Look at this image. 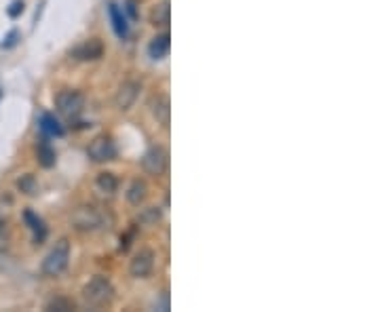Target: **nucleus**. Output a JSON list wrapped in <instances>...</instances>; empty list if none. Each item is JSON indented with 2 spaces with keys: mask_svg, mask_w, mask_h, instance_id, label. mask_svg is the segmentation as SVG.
<instances>
[{
  "mask_svg": "<svg viewBox=\"0 0 380 312\" xmlns=\"http://www.w3.org/2000/svg\"><path fill=\"white\" fill-rule=\"evenodd\" d=\"M114 285L106 276H93V279L83 287V302L89 308H106L114 300Z\"/></svg>",
  "mask_w": 380,
  "mask_h": 312,
  "instance_id": "1",
  "label": "nucleus"
},
{
  "mask_svg": "<svg viewBox=\"0 0 380 312\" xmlns=\"http://www.w3.org/2000/svg\"><path fill=\"white\" fill-rule=\"evenodd\" d=\"M68 262H70V240L59 238L43 262V274L51 276V279L53 276H59L68 268Z\"/></svg>",
  "mask_w": 380,
  "mask_h": 312,
  "instance_id": "2",
  "label": "nucleus"
},
{
  "mask_svg": "<svg viewBox=\"0 0 380 312\" xmlns=\"http://www.w3.org/2000/svg\"><path fill=\"white\" fill-rule=\"evenodd\" d=\"M55 106L61 116H66L68 121H77L85 110V95L74 89H63L55 97Z\"/></svg>",
  "mask_w": 380,
  "mask_h": 312,
  "instance_id": "3",
  "label": "nucleus"
},
{
  "mask_svg": "<svg viewBox=\"0 0 380 312\" xmlns=\"http://www.w3.org/2000/svg\"><path fill=\"white\" fill-rule=\"evenodd\" d=\"M142 167H144V171L148 173V176L161 178L163 173L167 171V167H169V154H167V150L161 148V146L148 148L146 154H144V158H142Z\"/></svg>",
  "mask_w": 380,
  "mask_h": 312,
  "instance_id": "4",
  "label": "nucleus"
},
{
  "mask_svg": "<svg viewBox=\"0 0 380 312\" xmlns=\"http://www.w3.org/2000/svg\"><path fill=\"white\" fill-rule=\"evenodd\" d=\"M70 222H72V226L79 232H93V230H97L101 226V216H99L97 209H93V207L83 205L72 214Z\"/></svg>",
  "mask_w": 380,
  "mask_h": 312,
  "instance_id": "5",
  "label": "nucleus"
},
{
  "mask_svg": "<svg viewBox=\"0 0 380 312\" xmlns=\"http://www.w3.org/2000/svg\"><path fill=\"white\" fill-rule=\"evenodd\" d=\"M87 154L95 163H108V160H114L117 158V146H114V142L110 140V137L99 135V137H95V140L89 144Z\"/></svg>",
  "mask_w": 380,
  "mask_h": 312,
  "instance_id": "6",
  "label": "nucleus"
},
{
  "mask_svg": "<svg viewBox=\"0 0 380 312\" xmlns=\"http://www.w3.org/2000/svg\"><path fill=\"white\" fill-rule=\"evenodd\" d=\"M154 251L152 249H142L133 256V260L129 262V274L133 279H146L150 276V272L154 270Z\"/></svg>",
  "mask_w": 380,
  "mask_h": 312,
  "instance_id": "7",
  "label": "nucleus"
},
{
  "mask_svg": "<svg viewBox=\"0 0 380 312\" xmlns=\"http://www.w3.org/2000/svg\"><path fill=\"white\" fill-rule=\"evenodd\" d=\"M140 91H142V85L137 81H125L119 89H117V95H114V106L121 110V112H127L133 108V103L140 97Z\"/></svg>",
  "mask_w": 380,
  "mask_h": 312,
  "instance_id": "8",
  "label": "nucleus"
},
{
  "mask_svg": "<svg viewBox=\"0 0 380 312\" xmlns=\"http://www.w3.org/2000/svg\"><path fill=\"white\" fill-rule=\"evenodd\" d=\"M70 55L79 61H95L103 55V43L99 39H89L81 43L77 49H72Z\"/></svg>",
  "mask_w": 380,
  "mask_h": 312,
  "instance_id": "9",
  "label": "nucleus"
},
{
  "mask_svg": "<svg viewBox=\"0 0 380 312\" xmlns=\"http://www.w3.org/2000/svg\"><path fill=\"white\" fill-rule=\"evenodd\" d=\"M150 112L154 116V121L167 129L169 123H171V103H169V97L167 95H154L150 99Z\"/></svg>",
  "mask_w": 380,
  "mask_h": 312,
  "instance_id": "10",
  "label": "nucleus"
},
{
  "mask_svg": "<svg viewBox=\"0 0 380 312\" xmlns=\"http://www.w3.org/2000/svg\"><path fill=\"white\" fill-rule=\"evenodd\" d=\"M23 220H26V224H28V228L32 230V234H34V242H43L45 238H47V226H45V222H43V218H39L34 211H26L23 214Z\"/></svg>",
  "mask_w": 380,
  "mask_h": 312,
  "instance_id": "11",
  "label": "nucleus"
},
{
  "mask_svg": "<svg viewBox=\"0 0 380 312\" xmlns=\"http://www.w3.org/2000/svg\"><path fill=\"white\" fill-rule=\"evenodd\" d=\"M171 21V3L169 0H161V3L150 11V23L154 28H167Z\"/></svg>",
  "mask_w": 380,
  "mask_h": 312,
  "instance_id": "12",
  "label": "nucleus"
},
{
  "mask_svg": "<svg viewBox=\"0 0 380 312\" xmlns=\"http://www.w3.org/2000/svg\"><path fill=\"white\" fill-rule=\"evenodd\" d=\"M169 47H171V39H169L167 32H163V34H157V37L150 41L148 53H150L152 59H163L169 53Z\"/></svg>",
  "mask_w": 380,
  "mask_h": 312,
  "instance_id": "13",
  "label": "nucleus"
},
{
  "mask_svg": "<svg viewBox=\"0 0 380 312\" xmlns=\"http://www.w3.org/2000/svg\"><path fill=\"white\" fill-rule=\"evenodd\" d=\"M95 186H97V190H99V192H103V194H108V196H110V194H114V192L119 190V180H117L114 173L103 171V173H99V176H97Z\"/></svg>",
  "mask_w": 380,
  "mask_h": 312,
  "instance_id": "14",
  "label": "nucleus"
},
{
  "mask_svg": "<svg viewBox=\"0 0 380 312\" xmlns=\"http://www.w3.org/2000/svg\"><path fill=\"white\" fill-rule=\"evenodd\" d=\"M146 196H148V186H146V182H142V180H133L131 186H129V190H127V200H129L131 205H142V202L146 200Z\"/></svg>",
  "mask_w": 380,
  "mask_h": 312,
  "instance_id": "15",
  "label": "nucleus"
},
{
  "mask_svg": "<svg viewBox=\"0 0 380 312\" xmlns=\"http://www.w3.org/2000/svg\"><path fill=\"white\" fill-rule=\"evenodd\" d=\"M108 13H110V17H112V25H114V32L119 34L121 39H125L127 34H129V25H127V19H125V15H123V11L112 3L110 7H108Z\"/></svg>",
  "mask_w": 380,
  "mask_h": 312,
  "instance_id": "16",
  "label": "nucleus"
},
{
  "mask_svg": "<svg viewBox=\"0 0 380 312\" xmlns=\"http://www.w3.org/2000/svg\"><path fill=\"white\" fill-rule=\"evenodd\" d=\"M37 156H39V163H41L45 169H49V167H53V165H55V150H53L47 142H43V144L39 146Z\"/></svg>",
  "mask_w": 380,
  "mask_h": 312,
  "instance_id": "17",
  "label": "nucleus"
},
{
  "mask_svg": "<svg viewBox=\"0 0 380 312\" xmlns=\"http://www.w3.org/2000/svg\"><path fill=\"white\" fill-rule=\"evenodd\" d=\"M137 222H140L142 226H157L161 222V209L159 207H148V209H144L140 214V218H137Z\"/></svg>",
  "mask_w": 380,
  "mask_h": 312,
  "instance_id": "18",
  "label": "nucleus"
},
{
  "mask_svg": "<svg viewBox=\"0 0 380 312\" xmlns=\"http://www.w3.org/2000/svg\"><path fill=\"white\" fill-rule=\"evenodd\" d=\"M41 129L45 131V133H49V135H63V129L59 127V123L51 116V114H43V118H41Z\"/></svg>",
  "mask_w": 380,
  "mask_h": 312,
  "instance_id": "19",
  "label": "nucleus"
},
{
  "mask_svg": "<svg viewBox=\"0 0 380 312\" xmlns=\"http://www.w3.org/2000/svg\"><path fill=\"white\" fill-rule=\"evenodd\" d=\"M77 304L72 300H68V298H55L47 304V310H59V312H66V310H74Z\"/></svg>",
  "mask_w": 380,
  "mask_h": 312,
  "instance_id": "20",
  "label": "nucleus"
},
{
  "mask_svg": "<svg viewBox=\"0 0 380 312\" xmlns=\"http://www.w3.org/2000/svg\"><path fill=\"white\" fill-rule=\"evenodd\" d=\"M17 184H19L21 192H26V194H37V190H39V184L32 176H23Z\"/></svg>",
  "mask_w": 380,
  "mask_h": 312,
  "instance_id": "21",
  "label": "nucleus"
},
{
  "mask_svg": "<svg viewBox=\"0 0 380 312\" xmlns=\"http://www.w3.org/2000/svg\"><path fill=\"white\" fill-rule=\"evenodd\" d=\"M11 7H13V9H9V15H11V17H17L19 11H23V3H19V0H17V3H13Z\"/></svg>",
  "mask_w": 380,
  "mask_h": 312,
  "instance_id": "22",
  "label": "nucleus"
}]
</instances>
